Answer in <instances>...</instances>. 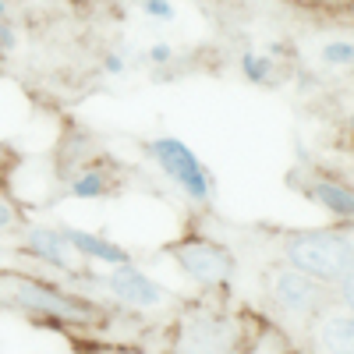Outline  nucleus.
Here are the masks:
<instances>
[{
    "instance_id": "nucleus-4",
    "label": "nucleus",
    "mask_w": 354,
    "mask_h": 354,
    "mask_svg": "<svg viewBox=\"0 0 354 354\" xmlns=\"http://www.w3.org/2000/svg\"><path fill=\"white\" fill-rule=\"evenodd\" d=\"M266 301L273 308V322L287 330H305L312 326V319L333 301V294L326 283H319L305 273H298L287 262H273L262 277Z\"/></svg>"
},
{
    "instance_id": "nucleus-9",
    "label": "nucleus",
    "mask_w": 354,
    "mask_h": 354,
    "mask_svg": "<svg viewBox=\"0 0 354 354\" xmlns=\"http://www.w3.org/2000/svg\"><path fill=\"white\" fill-rule=\"evenodd\" d=\"M298 188L315 209H322L326 216H333L340 223H354V185L347 181V177L330 174V170H315Z\"/></svg>"
},
{
    "instance_id": "nucleus-13",
    "label": "nucleus",
    "mask_w": 354,
    "mask_h": 354,
    "mask_svg": "<svg viewBox=\"0 0 354 354\" xmlns=\"http://www.w3.org/2000/svg\"><path fill=\"white\" fill-rule=\"evenodd\" d=\"M315 64L330 75H354V36H326L315 46Z\"/></svg>"
},
{
    "instance_id": "nucleus-26",
    "label": "nucleus",
    "mask_w": 354,
    "mask_h": 354,
    "mask_svg": "<svg viewBox=\"0 0 354 354\" xmlns=\"http://www.w3.org/2000/svg\"><path fill=\"white\" fill-rule=\"evenodd\" d=\"M298 4H312V0H298Z\"/></svg>"
},
{
    "instance_id": "nucleus-25",
    "label": "nucleus",
    "mask_w": 354,
    "mask_h": 354,
    "mask_svg": "<svg viewBox=\"0 0 354 354\" xmlns=\"http://www.w3.org/2000/svg\"><path fill=\"white\" fill-rule=\"evenodd\" d=\"M0 241H4V238H0ZM0 259H4V245H0Z\"/></svg>"
},
{
    "instance_id": "nucleus-2",
    "label": "nucleus",
    "mask_w": 354,
    "mask_h": 354,
    "mask_svg": "<svg viewBox=\"0 0 354 354\" xmlns=\"http://www.w3.org/2000/svg\"><path fill=\"white\" fill-rule=\"evenodd\" d=\"M245 330V315L223 305H192L177 315L167 354H241Z\"/></svg>"
},
{
    "instance_id": "nucleus-11",
    "label": "nucleus",
    "mask_w": 354,
    "mask_h": 354,
    "mask_svg": "<svg viewBox=\"0 0 354 354\" xmlns=\"http://www.w3.org/2000/svg\"><path fill=\"white\" fill-rule=\"evenodd\" d=\"M64 192H68V198H78V202L110 198L117 192V170L103 156H96V160H88L85 167H78L64 177Z\"/></svg>"
},
{
    "instance_id": "nucleus-15",
    "label": "nucleus",
    "mask_w": 354,
    "mask_h": 354,
    "mask_svg": "<svg viewBox=\"0 0 354 354\" xmlns=\"http://www.w3.org/2000/svg\"><path fill=\"white\" fill-rule=\"evenodd\" d=\"M238 68L248 85H270L277 78V57L273 50H241Z\"/></svg>"
},
{
    "instance_id": "nucleus-8",
    "label": "nucleus",
    "mask_w": 354,
    "mask_h": 354,
    "mask_svg": "<svg viewBox=\"0 0 354 354\" xmlns=\"http://www.w3.org/2000/svg\"><path fill=\"white\" fill-rule=\"evenodd\" d=\"M103 287L121 308H135V312H153L167 301L163 283H156L149 273H142L135 262L113 266V270L103 277Z\"/></svg>"
},
{
    "instance_id": "nucleus-14",
    "label": "nucleus",
    "mask_w": 354,
    "mask_h": 354,
    "mask_svg": "<svg viewBox=\"0 0 354 354\" xmlns=\"http://www.w3.org/2000/svg\"><path fill=\"white\" fill-rule=\"evenodd\" d=\"M241 354H298L290 344V337L277 326V322H255L252 330H245V347Z\"/></svg>"
},
{
    "instance_id": "nucleus-19",
    "label": "nucleus",
    "mask_w": 354,
    "mask_h": 354,
    "mask_svg": "<svg viewBox=\"0 0 354 354\" xmlns=\"http://www.w3.org/2000/svg\"><path fill=\"white\" fill-rule=\"evenodd\" d=\"M142 15L149 21H160V25H174L177 21V4L174 0H138Z\"/></svg>"
},
{
    "instance_id": "nucleus-18",
    "label": "nucleus",
    "mask_w": 354,
    "mask_h": 354,
    "mask_svg": "<svg viewBox=\"0 0 354 354\" xmlns=\"http://www.w3.org/2000/svg\"><path fill=\"white\" fill-rule=\"evenodd\" d=\"M131 68H135V61H131V53H124V50H106V53H100V71H103L106 78H124Z\"/></svg>"
},
{
    "instance_id": "nucleus-16",
    "label": "nucleus",
    "mask_w": 354,
    "mask_h": 354,
    "mask_svg": "<svg viewBox=\"0 0 354 354\" xmlns=\"http://www.w3.org/2000/svg\"><path fill=\"white\" fill-rule=\"evenodd\" d=\"M25 227V209L21 202L0 188V238H18V230Z\"/></svg>"
},
{
    "instance_id": "nucleus-17",
    "label": "nucleus",
    "mask_w": 354,
    "mask_h": 354,
    "mask_svg": "<svg viewBox=\"0 0 354 354\" xmlns=\"http://www.w3.org/2000/svg\"><path fill=\"white\" fill-rule=\"evenodd\" d=\"M142 61L153 68V75L160 78L167 68H174V61H177V46L174 43H167V39H156V43H149L142 50Z\"/></svg>"
},
{
    "instance_id": "nucleus-10",
    "label": "nucleus",
    "mask_w": 354,
    "mask_h": 354,
    "mask_svg": "<svg viewBox=\"0 0 354 354\" xmlns=\"http://www.w3.org/2000/svg\"><path fill=\"white\" fill-rule=\"evenodd\" d=\"M312 354H354V315L344 305H326L308 326Z\"/></svg>"
},
{
    "instance_id": "nucleus-12",
    "label": "nucleus",
    "mask_w": 354,
    "mask_h": 354,
    "mask_svg": "<svg viewBox=\"0 0 354 354\" xmlns=\"http://www.w3.org/2000/svg\"><path fill=\"white\" fill-rule=\"evenodd\" d=\"M64 238L68 245L78 252L82 262H100V266H128L131 262V252L124 245H117L110 238H100L96 230H82V227H64Z\"/></svg>"
},
{
    "instance_id": "nucleus-6",
    "label": "nucleus",
    "mask_w": 354,
    "mask_h": 354,
    "mask_svg": "<svg viewBox=\"0 0 354 354\" xmlns=\"http://www.w3.org/2000/svg\"><path fill=\"white\" fill-rule=\"evenodd\" d=\"M167 255L202 290H223L234 280V270H238L234 252L223 241L209 238V234H185V238H177L167 248Z\"/></svg>"
},
{
    "instance_id": "nucleus-22",
    "label": "nucleus",
    "mask_w": 354,
    "mask_h": 354,
    "mask_svg": "<svg viewBox=\"0 0 354 354\" xmlns=\"http://www.w3.org/2000/svg\"><path fill=\"white\" fill-rule=\"evenodd\" d=\"M18 18V0H0V21H15Z\"/></svg>"
},
{
    "instance_id": "nucleus-23",
    "label": "nucleus",
    "mask_w": 354,
    "mask_h": 354,
    "mask_svg": "<svg viewBox=\"0 0 354 354\" xmlns=\"http://www.w3.org/2000/svg\"><path fill=\"white\" fill-rule=\"evenodd\" d=\"M8 163H11V153L0 145V177H4V170H8Z\"/></svg>"
},
{
    "instance_id": "nucleus-1",
    "label": "nucleus",
    "mask_w": 354,
    "mask_h": 354,
    "mask_svg": "<svg viewBox=\"0 0 354 354\" xmlns=\"http://www.w3.org/2000/svg\"><path fill=\"white\" fill-rule=\"evenodd\" d=\"M0 305L39 322H57V326H93V322H100V305L85 301L82 294L64 290L53 280L32 273L4 270V266H0Z\"/></svg>"
},
{
    "instance_id": "nucleus-5",
    "label": "nucleus",
    "mask_w": 354,
    "mask_h": 354,
    "mask_svg": "<svg viewBox=\"0 0 354 354\" xmlns=\"http://www.w3.org/2000/svg\"><path fill=\"white\" fill-rule=\"evenodd\" d=\"M142 153L153 160V167L192 205H209L213 202L216 181H213L209 167L195 156V149H192L185 138H177V135H153L149 142H142Z\"/></svg>"
},
{
    "instance_id": "nucleus-7",
    "label": "nucleus",
    "mask_w": 354,
    "mask_h": 354,
    "mask_svg": "<svg viewBox=\"0 0 354 354\" xmlns=\"http://www.w3.org/2000/svg\"><path fill=\"white\" fill-rule=\"evenodd\" d=\"M18 248L21 255H28L32 262H39L43 270L64 273V277H78L82 273V259L78 252L68 245L64 227H46V223H25L18 230Z\"/></svg>"
},
{
    "instance_id": "nucleus-21",
    "label": "nucleus",
    "mask_w": 354,
    "mask_h": 354,
    "mask_svg": "<svg viewBox=\"0 0 354 354\" xmlns=\"http://www.w3.org/2000/svg\"><path fill=\"white\" fill-rule=\"evenodd\" d=\"M21 43V32H18V21H0V57L15 53Z\"/></svg>"
},
{
    "instance_id": "nucleus-3",
    "label": "nucleus",
    "mask_w": 354,
    "mask_h": 354,
    "mask_svg": "<svg viewBox=\"0 0 354 354\" xmlns=\"http://www.w3.org/2000/svg\"><path fill=\"white\" fill-rule=\"evenodd\" d=\"M280 262L294 266L298 273L333 287L344 273L354 270V238L340 227H308L283 234Z\"/></svg>"
},
{
    "instance_id": "nucleus-20",
    "label": "nucleus",
    "mask_w": 354,
    "mask_h": 354,
    "mask_svg": "<svg viewBox=\"0 0 354 354\" xmlns=\"http://www.w3.org/2000/svg\"><path fill=\"white\" fill-rule=\"evenodd\" d=\"M333 298H337V305H344V308L354 315V270L344 273V277L333 283Z\"/></svg>"
},
{
    "instance_id": "nucleus-24",
    "label": "nucleus",
    "mask_w": 354,
    "mask_h": 354,
    "mask_svg": "<svg viewBox=\"0 0 354 354\" xmlns=\"http://www.w3.org/2000/svg\"><path fill=\"white\" fill-rule=\"evenodd\" d=\"M347 138L354 142V110H351V117H347Z\"/></svg>"
}]
</instances>
